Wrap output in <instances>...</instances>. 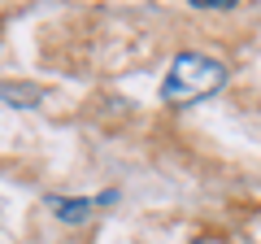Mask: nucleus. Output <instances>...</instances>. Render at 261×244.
<instances>
[{"instance_id":"4","label":"nucleus","mask_w":261,"mask_h":244,"mask_svg":"<svg viewBox=\"0 0 261 244\" xmlns=\"http://www.w3.org/2000/svg\"><path fill=\"white\" fill-rule=\"evenodd\" d=\"M192 5L196 9H231L235 0H192Z\"/></svg>"},{"instance_id":"3","label":"nucleus","mask_w":261,"mask_h":244,"mask_svg":"<svg viewBox=\"0 0 261 244\" xmlns=\"http://www.w3.org/2000/svg\"><path fill=\"white\" fill-rule=\"evenodd\" d=\"M0 101L13 105V109H35L44 101V87L39 83H0Z\"/></svg>"},{"instance_id":"2","label":"nucleus","mask_w":261,"mask_h":244,"mask_svg":"<svg viewBox=\"0 0 261 244\" xmlns=\"http://www.w3.org/2000/svg\"><path fill=\"white\" fill-rule=\"evenodd\" d=\"M44 205L53 209L61 223H87V218L96 214V201H79V197H48Z\"/></svg>"},{"instance_id":"1","label":"nucleus","mask_w":261,"mask_h":244,"mask_svg":"<svg viewBox=\"0 0 261 244\" xmlns=\"http://www.w3.org/2000/svg\"><path fill=\"white\" fill-rule=\"evenodd\" d=\"M231 70L226 61L205 53H178L166 70V83H161V101L166 105H192V101H205V96L222 92Z\"/></svg>"}]
</instances>
